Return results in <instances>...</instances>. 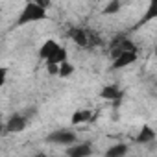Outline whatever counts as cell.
Listing matches in <instances>:
<instances>
[{
    "label": "cell",
    "mask_w": 157,
    "mask_h": 157,
    "mask_svg": "<svg viewBox=\"0 0 157 157\" xmlns=\"http://www.w3.org/2000/svg\"><path fill=\"white\" fill-rule=\"evenodd\" d=\"M48 15H46V10H43L37 2H28L24 4L19 19H17V26H26V24H32V22H39V21H44Z\"/></svg>",
    "instance_id": "1"
},
{
    "label": "cell",
    "mask_w": 157,
    "mask_h": 157,
    "mask_svg": "<svg viewBox=\"0 0 157 157\" xmlns=\"http://www.w3.org/2000/svg\"><path fill=\"white\" fill-rule=\"evenodd\" d=\"M46 140L48 142H52V144H61V146H74V144H78V137H76V133L74 131H70V129H57V131H52L48 137H46Z\"/></svg>",
    "instance_id": "2"
},
{
    "label": "cell",
    "mask_w": 157,
    "mask_h": 157,
    "mask_svg": "<svg viewBox=\"0 0 157 157\" xmlns=\"http://www.w3.org/2000/svg\"><path fill=\"white\" fill-rule=\"evenodd\" d=\"M68 37L80 48H91V28L74 26V28L68 30Z\"/></svg>",
    "instance_id": "3"
},
{
    "label": "cell",
    "mask_w": 157,
    "mask_h": 157,
    "mask_svg": "<svg viewBox=\"0 0 157 157\" xmlns=\"http://www.w3.org/2000/svg\"><path fill=\"white\" fill-rule=\"evenodd\" d=\"M26 126H28V118H26L24 115H21V113H15V115H11V117L8 118V122H6V131H8V133H21V131L26 129Z\"/></svg>",
    "instance_id": "4"
},
{
    "label": "cell",
    "mask_w": 157,
    "mask_h": 157,
    "mask_svg": "<svg viewBox=\"0 0 157 157\" xmlns=\"http://www.w3.org/2000/svg\"><path fill=\"white\" fill-rule=\"evenodd\" d=\"M61 46H59V43L57 41H54V39H46L43 44H41V48H39V59H43L44 63L59 50Z\"/></svg>",
    "instance_id": "5"
},
{
    "label": "cell",
    "mask_w": 157,
    "mask_h": 157,
    "mask_svg": "<svg viewBox=\"0 0 157 157\" xmlns=\"http://www.w3.org/2000/svg\"><path fill=\"white\" fill-rule=\"evenodd\" d=\"M122 89L118 87V85H105L102 91H100V96L104 98V100H109V102H113L115 105L122 100Z\"/></svg>",
    "instance_id": "6"
},
{
    "label": "cell",
    "mask_w": 157,
    "mask_h": 157,
    "mask_svg": "<svg viewBox=\"0 0 157 157\" xmlns=\"http://www.w3.org/2000/svg\"><path fill=\"white\" fill-rule=\"evenodd\" d=\"M91 153H93V146L89 142H80V144H74V146L67 148L68 157H89Z\"/></svg>",
    "instance_id": "7"
},
{
    "label": "cell",
    "mask_w": 157,
    "mask_h": 157,
    "mask_svg": "<svg viewBox=\"0 0 157 157\" xmlns=\"http://www.w3.org/2000/svg\"><path fill=\"white\" fill-rule=\"evenodd\" d=\"M155 137H157L155 129H153L151 126L144 124V126L140 128V131L137 133V137H135V142H137V144H150V142H153V140H155Z\"/></svg>",
    "instance_id": "8"
},
{
    "label": "cell",
    "mask_w": 157,
    "mask_h": 157,
    "mask_svg": "<svg viewBox=\"0 0 157 157\" xmlns=\"http://www.w3.org/2000/svg\"><path fill=\"white\" fill-rule=\"evenodd\" d=\"M137 57H139V52H126V54H122L117 61H113V68L129 67V65H133V63L137 61Z\"/></svg>",
    "instance_id": "9"
},
{
    "label": "cell",
    "mask_w": 157,
    "mask_h": 157,
    "mask_svg": "<svg viewBox=\"0 0 157 157\" xmlns=\"http://www.w3.org/2000/svg\"><path fill=\"white\" fill-rule=\"evenodd\" d=\"M93 111L91 109H78L72 113V124H83V122H89L93 120Z\"/></svg>",
    "instance_id": "10"
},
{
    "label": "cell",
    "mask_w": 157,
    "mask_h": 157,
    "mask_svg": "<svg viewBox=\"0 0 157 157\" xmlns=\"http://www.w3.org/2000/svg\"><path fill=\"white\" fill-rule=\"evenodd\" d=\"M67 61H68L67 48H65V46H61V48H59V50H57V52H56V54L46 61V65H57V67H59V65H63V63H67Z\"/></svg>",
    "instance_id": "11"
},
{
    "label": "cell",
    "mask_w": 157,
    "mask_h": 157,
    "mask_svg": "<svg viewBox=\"0 0 157 157\" xmlns=\"http://www.w3.org/2000/svg\"><path fill=\"white\" fill-rule=\"evenodd\" d=\"M128 155V146L124 142H118V144H113L111 148H107L105 151V157H126Z\"/></svg>",
    "instance_id": "12"
},
{
    "label": "cell",
    "mask_w": 157,
    "mask_h": 157,
    "mask_svg": "<svg viewBox=\"0 0 157 157\" xmlns=\"http://www.w3.org/2000/svg\"><path fill=\"white\" fill-rule=\"evenodd\" d=\"M153 19H157V0H151V2H150V6H148L144 17L140 19V24H146V22H150V21H153Z\"/></svg>",
    "instance_id": "13"
},
{
    "label": "cell",
    "mask_w": 157,
    "mask_h": 157,
    "mask_svg": "<svg viewBox=\"0 0 157 157\" xmlns=\"http://www.w3.org/2000/svg\"><path fill=\"white\" fill-rule=\"evenodd\" d=\"M120 8H122V4L118 2V0H111V2L104 8V13H105V15H113V13H118Z\"/></svg>",
    "instance_id": "14"
},
{
    "label": "cell",
    "mask_w": 157,
    "mask_h": 157,
    "mask_svg": "<svg viewBox=\"0 0 157 157\" xmlns=\"http://www.w3.org/2000/svg\"><path fill=\"white\" fill-rule=\"evenodd\" d=\"M70 74H74V65H70L68 61L59 65V78H68Z\"/></svg>",
    "instance_id": "15"
},
{
    "label": "cell",
    "mask_w": 157,
    "mask_h": 157,
    "mask_svg": "<svg viewBox=\"0 0 157 157\" xmlns=\"http://www.w3.org/2000/svg\"><path fill=\"white\" fill-rule=\"evenodd\" d=\"M6 78H8V67H0V85H6Z\"/></svg>",
    "instance_id": "16"
},
{
    "label": "cell",
    "mask_w": 157,
    "mask_h": 157,
    "mask_svg": "<svg viewBox=\"0 0 157 157\" xmlns=\"http://www.w3.org/2000/svg\"><path fill=\"white\" fill-rule=\"evenodd\" d=\"M46 68H48V72L52 76H59V67L57 65H46Z\"/></svg>",
    "instance_id": "17"
},
{
    "label": "cell",
    "mask_w": 157,
    "mask_h": 157,
    "mask_svg": "<svg viewBox=\"0 0 157 157\" xmlns=\"http://www.w3.org/2000/svg\"><path fill=\"white\" fill-rule=\"evenodd\" d=\"M35 2H37L43 10H48V8H50V2H48V0H35Z\"/></svg>",
    "instance_id": "18"
},
{
    "label": "cell",
    "mask_w": 157,
    "mask_h": 157,
    "mask_svg": "<svg viewBox=\"0 0 157 157\" xmlns=\"http://www.w3.org/2000/svg\"><path fill=\"white\" fill-rule=\"evenodd\" d=\"M33 157H48V155H46V153H44V151H39V153H35V155H33Z\"/></svg>",
    "instance_id": "19"
},
{
    "label": "cell",
    "mask_w": 157,
    "mask_h": 157,
    "mask_svg": "<svg viewBox=\"0 0 157 157\" xmlns=\"http://www.w3.org/2000/svg\"><path fill=\"white\" fill-rule=\"evenodd\" d=\"M153 52H155V56H157V41H155V50H153Z\"/></svg>",
    "instance_id": "20"
}]
</instances>
